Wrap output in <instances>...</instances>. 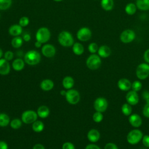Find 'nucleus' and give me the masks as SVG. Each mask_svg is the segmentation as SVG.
<instances>
[{"label":"nucleus","instance_id":"obj_1","mask_svg":"<svg viewBox=\"0 0 149 149\" xmlns=\"http://www.w3.org/2000/svg\"><path fill=\"white\" fill-rule=\"evenodd\" d=\"M58 41L59 44L64 47H72L74 43L72 34L69 31L66 30L59 33L58 36Z\"/></svg>","mask_w":149,"mask_h":149},{"label":"nucleus","instance_id":"obj_2","mask_svg":"<svg viewBox=\"0 0 149 149\" xmlns=\"http://www.w3.org/2000/svg\"><path fill=\"white\" fill-rule=\"evenodd\" d=\"M24 62L29 65H36L41 61V55L36 50L31 49L28 51L24 56Z\"/></svg>","mask_w":149,"mask_h":149},{"label":"nucleus","instance_id":"obj_3","mask_svg":"<svg viewBox=\"0 0 149 149\" xmlns=\"http://www.w3.org/2000/svg\"><path fill=\"white\" fill-rule=\"evenodd\" d=\"M36 41L42 44L47 43L51 38V32L49 29L46 27H40L36 33Z\"/></svg>","mask_w":149,"mask_h":149},{"label":"nucleus","instance_id":"obj_4","mask_svg":"<svg viewBox=\"0 0 149 149\" xmlns=\"http://www.w3.org/2000/svg\"><path fill=\"white\" fill-rule=\"evenodd\" d=\"M143 137V134L139 129H133L130 131L127 135V141L132 145L137 144L140 142Z\"/></svg>","mask_w":149,"mask_h":149},{"label":"nucleus","instance_id":"obj_5","mask_svg":"<svg viewBox=\"0 0 149 149\" xmlns=\"http://www.w3.org/2000/svg\"><path fill=\"white\" fill-rule=\"evenodd\" d=\"M86 66L91 70H96L98 69L101 65V57L95 54H92L87 59Z\"/></svg>","mask_w":149,"mask_h":149},{"label":"nucleus","instance_id":"obj_6","mask_svg":"<svg viewBox=\"0 0 149 149\" xmlns=\"http://www.w3.org/2000/svg\"><path fill=\"white\" fill-rule=\"evenodd\" d=\"M136 74L140 80H144L149 76V65L146 63L139 64L136 70Z\"/></svg>","mask_w":149,"mask_h":149},{"label":"nucleus","instance_id":"obj_7","mask_svg":"<svg viewBox=\"0 0 149 149\" xmlns=\"http://www.w3.org/2000/svg\"><path fill=\"white\" fill-rule=\"evenodd\" d=\"M38 118L37 113L33 110H27L22 114V121L26 124H30L37 120Z\"/></svg>","mask_w":149,"mask_h":149},{"label":"nucleus","instance_id":"obj_8","mask_svg":"<svg viewBox=\"0 0 149 149\" xmlns=\"http://www.w3.org/2000/svg\"><path fill=\"white\" fill-rule=\"evenodd\" d=\"M92 36L91 30L87 27H83L79 29L76 33L77 38L82 42L88 41Z\"/></svg>","mask_w":149,"mask_h":149},{"label":"nucleus","instance_id":"obj_9","mask_svg":"<svg viewBox=\"0 0 149 149\" xmlns=\"http://www.w3.org/2000/svg\"><path fill=\"white\" fill-rule=\"evenodd\" d=\"M65 98L68 102L70 104L75 105L77 104L80 99L79 93L74 89H69L66 93Z\"/></svg>","mask_w":149,"mask_h":149},{"label":"nucleus","instance_id":"obj_10","mask_svg":"<svg viewBox=\"0 0 149 149\" xmlns=\"http://www.w3.org/2000/svg\"><path fill=\"white\" fill-rule=\"evenodd\" d=\"M136 38L135 32L131 29H126L123 31L120 35V40L125 44L132 42Z\"/></svg>","mask_w":149,"mask_h":149},{"label":"nucleus","instance_id":"obj_11","mask_svg":"<svg viewBox=\"0 0 149 149\" xmlns=\"http://www.w3.org/2000/svg\"><path fill=\"white\" fill-rule=\"evenodd\" d=\"M94 108L96 111L104 112L108 108V101L104 97H98L94 102Z\"/></svg>","mask_w":149,"mask_h":149},{"label":"nucleus","instance_id":"obj_12","mask_svg":"<svg viewBox=\"0 0 149 149\" xmlns=\"http://www.w3.org/2000/svg\"><path fill=\"white\" fill-rule=\"evenodd\" d=\"M41 53L47 58H52L56 54V48L51 44H45L41 47Z\"/></svg>","mask_w":149,"mask_h":149},{"label":"nucleus","instance_id":"obj_13","mask_svg":"<svg viewBox=\"0 0 149 149\" xmlns=\"http://www.w3.org/2000/svg\"><path fill=\"white\" fill-rule=\"evenodd\" d=\"M126 100L128 104L131 105H136L139 101V97L137 92L132 90L129 91L126 95Z\"/></svg>","mask_w":149,"mask_h":149},{"label":"nucleus","instance_id":"obj_14","mask_svg":"<svg viewBox=\"0 0 149 149\" xmlns=\"http://www.w3.org/2000/svg\"><path fill=\"white\" fill-rule=\"evenodd\" d=\"M129 123L134 127H139L142 124V119L137 113L131 114L129 117Z\"/></svg>","mask_w":149,"mask_h":149},{"label":"nucleus","instance_id":"obj_15","mask_svg":"<svg viewBox=\"0 0 149 149\" xmlns=\"http://www.w3.org/2000/svg\"><path fill=\"white\" fill-rule=\"evenodd\" d=\"M117 84L118 88L123 91H129L132 88V83L129 80L125 78L119 79Z\"/></svg>","mask_w":149,"mask_h":149},{"label":"nucleus","instance_id":"obj_16","mask_svg":"<svg viewBox=\"0 0 149 149\" xmlns=\"http://www.w3.org/2000/svg\"><path fill=\"white\" fill-rule=\"evenodd\" d=\"M10 70V66L7 60L4 58L0 59V74L6 75Z\"/></svg>","mask_w":149,"mask_h":149},{"label":"nucleus","instance_id":"obj_17","mask_svg":"<svg viewBox=\"0 0 149 149\" xmlns=\"http://www.w3.org/2000/svg\"><path fill=\"white\" fill-rule=\"evenodd\" d=\"M23 32V27L19 24H15L10 26L8 29L9 34L13 37L19 36Z\"/></svg>","mask_w":149,"mask_h":149},{"label":"nucleus","instance_id":"obj_18","mask_svg":"<svg viewBox=\"0 0 149 149\" xmlns=\"http://www.w3.org/2000/svg\"><path fill=\"white\" fill-rule=\"evenodd\" d=\"M87 137L90 141L92 143H95L99 140L100 138V133L97 129H93L88 132Z\"/></svg>","mask_w":149,"mask_h":149},{"label":"nucleus","instance_id":"obj_19","mask_svg":"<svg viewBox=\"0 0 149 149\" xmlns=\"http://www.w3.org/2000/svg\"><path fill=\"white\" fill-rule=\"evenodd\" d=\"M97 52L98 55L101 58H106L109 56L111 54V49L108 46L106 45H102L98 48Z\"/></svg>","mask_w":149,"mask_h":149},{"label":"nucleus","instance_id":"obj_20","mask_svg":"<svg viewBox=\"0 0 149 149\" xmlns=\"http://www.w3.org/2000/svg\"><path fill=\"white\" fill-rule=\"evenodd\" d=\"M54 86V83L52 80L50 79L43 80L40 83L41 88L45 91H48L51 90Z\"/></svg>","mask_w":149,"mask_h":149},{"label":"nucleus","instance_id":"obj_21","mask_svg":"<svg viewBox=\"0 0 149 149\" xmlns=\"http://www.w3.org/2000/svg\"><path fill=\"white\" fill-rule=\"evenodd\" d=\"M24 64L25 62L22 59L16 58L13 61L12 63V66L15 70L20 71L24 68Z\"/></svg>","mask_w":149,"mask_h":149},{"label":"nucleus","instance_id":"obj_22","mask_svg":"<svg viewBox=\"0 0 149 149\" xmlns=\"http://www.w3.org/2000/svg\"><path fill=\"white\" fill-rule=\"evenodd\" d=\"M38 116L41 118H46L49 114V109L45 105H41L38 108L37 111Z\"/></svg>","mask_w":149,"mask_h":149},{"label":"nucleus","instance_id":"obj_23","mask_svg":"<svg viewBox=\"0 0 149 149\" xmlns=\"http://www.w3.org/2000/svg\"><path fill=\"white\" fill-rule=\"evenodd\" d=\"M73 52L76 55H81L84 51V48L81 43L77 42H74L72 45Z\"/></svg>","mask_w":149,"mask_h":149},{"label":"nucleus","instance_id":"obj_24","mask_svg":"<svg viewBox=\"0 0 149 149\" xmlns=\"http://www.w3.org/2000/svg\"><path fill=\"white\" fill-rule=\"evenodd\" d=\"M136 5L140 10H149V0H137Z\"/></svg>","mask_w":149,"mask_h":149},{"label":"nucleus","instance_id":"obj_25","mask_svg":"<svg viewBox=\"0 0 149 149\" xmlns=\"http://www.w3.org/2000/svg\"><path fill=\"white\" fill-rule=\"evenodd\" d=\"M113 0H101V8L106 11L111 10L113 8Z\"/></svg>","mask_w":149,"mask_h":149},{"label":"nucleus","instance_id":"obj_26","mask_svg":"<svg viewBox=\"0 0 149 149\" xmlns=\"http://www.w3.org/2000/svg\"><path fill=\"white\" fill-rule=\"evenodd\" d=\"M74 85V80L71 76H66L62 80V86L65 89H70Z\"/></svg>","mask_w":149,"mask_h":149},{"label":"nucleus","instance_id":"obj_27","mask_svg":"<svg viewBox=\"0 0 149 149\" xmlns=\"http://www.w3.org/2000/svg\"><path fill=\"white\" fill-rule=\"evenodd\" d=\"M23 43L22 37L20 36L14 37L11 40V45L14 48H19L22 47Z\"/></svg>","mask_w":149,"mask_h":149},{"label":"nucleus","instance_id":"obj_28","mask_svg":"<svg viewBox=\"0 0 149 149\" xmlns=\"http://www.w3.org/2000/svg\"><path fill=\"white\" fill-rule=\"evenodd\" d=\"M44 128V125L41 120H36L32 125V129L36 133L41 132Z\"/></svg>","mask_w":149,"mask_h":149},{"label":"nucleus","instance_id":"obj_29","mask_svg":"<svg viewBox=\"0 0 149 149\" xmlns=\"http://www.w3.org/2000/svg\"><path fill=\"white\" fill-rule=\"evenodd\" d=\"M137 10V6L136 5V4H134V3L130 2L127 3L125 8V12L129 15H134Z\"/></svg>","mask_w":149,"mask_h":149},{"label":"nucleus","instance_id":"obj_30","mask_svg":"<svg viewBox=\"0 0 149 149\" xmlns=\"http://www.w3.org/2000/svg\"><path fill=\"white\" fill-rule=\"evenodd\" d=\"M10 123V118L9 116L5 113H0V126L5 127Z\"/></svg>","mask_w":149,"mask_h":149},{"label":"nucleus","instance_id":"obj_31","mask_svg":"<svg viewBox=\"0 0 149 149\" xmlns=\"http://www.w3.org/2000/svg\"><path fill=\"white\" fill-rule=\"evenodd\" d=\"M121 111L123 114L125 116H130L132 112V105L129 104L125 103L122 105L121 107Z\"/></svg>","mask_w":149,"mask_h":149},{"label":"nucleus","instance_id":"obj_32","mask_svg":"<svg viewBox=\"0 0 149 149\" xmlns=\"http://www.w3.org/2000/svg\"><path fill=\"white\" fill-rule=\"evenodd\" d=\"M12 0H0V10H5L8 9L12 5Z\"/></svg>","mask_w":149,"mask_h":149},{"label":"nucleus","instance_id":"obj_33","mask_svg":"<svg viewBox=\"0 0 149 149\" xmlns=\"http://www.w3.org/2000/svg\"><path fill=\"white\" fill-rule=\"evenodd\" d=\"M22 121L18 118H15L10 122V126L13 129H19L22 126Z\"/></svg>","mask_w":149,"mask_h":149},{"label":"nucleus","instance_id":"obj_34","mask_svg":"<svg viewBox=\"0 0 149 149\" xmlns=\"http://www.w3.org/2000/svg\"><path fill=\"white\" fill-rule=\"evenodd\" d=\"M103 115L102 112L96 111L93 115V119L96 123L101 122L103 119Z\"/></svg>","mask_w":149,"mask_h":149},{"label":"nucleus","instance_id":"obj_35","mask_svg":"<svg viewBox=\"0 0 149 149\" xmlns=\"http://www.w3.org/2000/svg\"><path fill=\"white\" fill-rule=\"evenodd\" d=\"M142 88V84L141 83L139 80H135L132 83V90L138 92L140 91Z\"/></svg>","mask_w":149,"mask_h":149},{"label":"nucleus","instance_id":"obj_36","mask_svg":"<svg viewBox=\"0 0 149 149\" xmlns=\"http://www.w3.org/2000/svg\"><path fill=\"white\" fill-rule=\"evenodd\" d=\"M30 23L29 18L27 16H22L19 20V24L22 27H26Z\"/></svg>","mask_w":149,"mask_h":149},{"label":"nucleus","instance_id":"obj_37","mask_svg":"<svg viewBox=\"0 0 149 149\" xmlns=\"http://www.w3.org/2000/svg\"><path fill=\"white\" fill-rule=\"evenodd\" d=\"M98 45L95 42H91L88 46V50L91 54H95L98 49Z\"/></svg>","mask_w":149,"mask_h":149},{"label":"nucleus","instance_id":"obj_38","mask_svg":"<svg viewBox=\"0 0 149 149\" xmlns=\"http://www.w3.org/2000/svg\"><path fill=\"white\" fill-rule=\"evenodd\" d=\"M143 114L146 118H149V100L146 101V104L143 109Z\"/></svg>","mask_w":149,"mask_h":149},{"label":"nucleus","instance_id":"obj_39","mask_svg":"<svg viewBox=\"0 0 149 149\" xmlns=\"http://www.w3.org/2000/svg\"><path fill=\"white\" fill-rule=\"evenodd\" d=\"M14 56L13 53L11 51H7L4 54V59L7 60L8 61H11Z\"/></svg>","mask_w":149,"mask_h":149},{"label":"nucleus","instance_id":"obj_40","mask_svg":"<svg viewBox=\"0 0 149 149\" xmlns=\"http://www.w3.org/2000/svg\"><path fill=\"white\" fill-rule=\"evenodd\" d=\"M62 149H75L74 146L70 142H65L63 144Z\"/></svg>","mask_w":149,"mask_h":149},{"label":"nucleus","instance_id":"obj_41","mask_svg":"<svg viewBox=\"0 0 149 149\" xmlns=\"http://www.w3.org/2000/svg\"><path fill=\"white\" fill-rule=\"evenodd\" d=\"M141 140L143 144L146 147H149V135L143 136Z\"/></svg>","mask_w":149,"mask_h":149},{"label":"nucleus","instance_id":"obj_42","mask_svg":"<svg viewBox=\"0 0 149 149\" xmlns=\"http://www.w3.org/2000/svg\"><path fill=\"white\" fill-rule=\"evenodd\" d=\"M104 149H118V146L113 143H108L105 144Z\"/></svg>","mask_w":149,"mask_h":149},{"label":"nucleus","instance_id":"obj_43","mask_svg":"<svg viewBox=\"0 0 149 149\" xmlns=\"http://www.w3.org/2000/svg\"><path fill=\"white\" fill-rule=\"evenodd\" d=\"M143 58L146 62L149 63V49L145 51L143 54Z\"/></svg>","mask_w":149,"mask_h":149},{"label":"nucleus","instance_id":"obj_44","mask_svg":"<svg viewBox=\"0 0 149 149\" xmlns=\"http://www.w3.org/2000/svg\"><path fill=\"white\" fill-rule=\"evenodd\" d=\"M85 149H101L100 147L96 145V144H88Z\"/></svg>","mask_w":149,"mask_h":149},{"label":"nucleus","instance_id":"obj_45","mask_svg":"<svg viewBox=\"0 0 149 149\" xmlns=\"http://www.w3.org/2000/svg\"><path fill=\"white\" fill-rule=\"evenodd\" d=\"M22 38H23V41H24L26 42H29L31 40V36L29 33H25L23 36Z\"/></svg>","mask_w":149,"mask_h":149},{"label":"nucleus","instance_id":"obj_46","mask_svg":"<svg viewBox=\"0 0 149 149\" xmlns=\"http://www.w3.org/2000/svg\"><path fill=\"white\" fill-rule=\"evenodd\" d=\"M0 149H8V144L4 141H0Z\"/></svg>","mask_w":149,"mask_h":149},{"label":"nucleus","instance_id":"obj_47","mask_svg":"<svg viewBox=\"0 0 149 149\" xmlns=\"http://www.w3.org/2000/svg\"><path fill=\"white\" fill-rule=\"evenodd\" d=\"M33 149H45V147L41 144H36L33 146Z\"/></svg>","mask_w":149,"mask_h":149},{"label":"nucleus","instance_id":"obj_48","mask_svg":"<svg viewBox=\"0 0 149 149\" xmlns=\"http://www.w3.org/2000/svg\"><path fill=\"white\" fill-rule=\"evenodd\" d=\"M143 97L146 100V101L149 100V93L148 91H145L143 93Z\"/></svg>","mask_w":149,"mask_h":149},{"label":"nucleus","instance_id":"obj_49","mask_svg":"<svg viewBox=\"0 0 149 149\" xmlns=\"http://www.w3.org/2000/svg\"><path fill=\"white\" fill-rule=\"evenodd\" d=\"M42 43H41L40 42H39V41H36L34 42V46H35L36 48H37L41 47H42Z\"/></svg>","mask_w":149,"mask_h":149},{"label":"nucleus","instance_id":"obj_50","mask_svg":"<svg viewBox=\"0 0 149 149\" xmlns=\"http://www.w3.org/2000/svg\"><path fill=\"white\" fill-rule=\"evenodd\" d=\"M66 93V91H65V90H61V92H60V94H61V95H65V96Z\"/></svg>","mask_w":149,"mask_h":149},{"label":"nucleus","instance_id":"obj_51","mask_svg":"<svg viewBox=\"0 0 149 149\" xmlns=\"http://www.w3.org/2000/svg\"><path fill=\"white\" fill-rule=\"evenodd\" d=\"M2 55H3V51H2V49L0 48V59L2 58Z\"/></svg>","mask_w":149,"mask_h":149},{"label":"nucleus","instance_id":"obj_52","mask_svg":"<svg viewBox=\"0 0 149 149\" xmlns=\"http://www.w3.org/2000/svg\"><path fill=\"white\" fill-rule=\"evenodd\" d=\"M53 1H55V2H61V1H62L63 0H53Z\"/></svg>","mask_w":149,"mask_h":149},{"label":"nucleus","instance_id":"obj_53","mask_svg":"<svg viewBox=\"0 0 149 149\" xmlns=\"http://www.w3.org/2000/svg\"><path fill=\"white\" fill-rule=\"evenodd\" d=\"M0 17H1V14H0Z\"/></svg>","mask_w":149,"mask_h":149}]
</instances>
